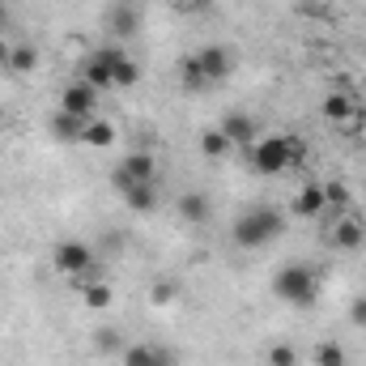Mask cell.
<instances>
[{
	"label": "cell",
	"mask_w": 366,
	"mask_h": 366,
	"mask_svg": "<svg viewBox=\"0 0 366 366\" xmlns=\"http://www.w3.org/2000/svg\"><path fill=\"white\" fill-rule=\"evenodd\" d=\"M281 230H285V213L273 209V204H260V209H247V213L234 222V243L247 247V252H256V247L273 243Z\"/></svg>",
	"instance_id": "6da1fadb"
},
{
	"label": "cell",
	"mask_w": 366,
	"mask_h": 366,
	"mask_svg": "<svg viewBox=\"0 0 366 366\" xmlns=\"http://www.w3.org/2000/svg\"><path fill=\"white\" fill-rule=\"evenodd\" d=\"M273 294L290 307H311L320 298V281L307 264H285L281 273L273 277Z\"/></svg>",
	"instance_id": "7a4b0ae2"
},
{
	"label": "cell",
	"mask_w": 366,
	"mask_h": 366,
	"mask_svg": "<svg viewBox=\"0 0 366 366\" xmlns=\"http://www.w3.org/2000/svg\"><path fill=\"white\" fill-rule=\"evenodd\" d=\"M158 179V162H154V154H128L115 171H111V183H115V192L124 196L128 187H137V183H154Z\"/></svg>",
	"instance_id": "3957f363"
},
{
	"label": "cell",
	"mask_w": 366,
	"mask_h": 366,
	"mask_svg": "<svg viewBox=\"0 0 366 366\" xmlns=\"http://www.w3.org/2000/svg\"><path fill=\"white\" fill-rule=\"evenodd\" d=\"M247 154H252V167H256L260 175H281V171H290L285 137H264V141H252V145H247Z\"/></svg>",
	"instance_id": "277c9868"
},
{
	"label": "cell",
	"mask_w": 366,
	"mask_h": 366,
	"mask_svg": "<svg viewBox=\"0 0 366 366\" xmlns=\"http://www.w3.org/2000/svg\"><path fill=\"white\" fill-rule=\"evenodd\" d=\"M51 260H56V269L69 277H81L90 269V247L86 243H77V239H64V243H56V252H51Z\"/></svg>",
	"instance_id": "5b68a950"
},
{
	"label": "cell",
	"mask_w": 366,
	"mask_h": 366,
	"mask_svg": "<svg viewBox=\"0 0 366 366\" xmlns=\"http://www.w3.org/2000/svg\"><path fill=\"white\" fill-rule=\"evenodd\" d=\"M332 243H337L341 252H362V243H366V226H362V217H358L354 209L337 217V226H332Z\"/></svg>",
	"instance_id": "8992f818"
},
{
	"label": "cell",
	"mask_w": 366,
	"mask_h": 366,
	"mask_svg": "<svg viewBox=\"0 0 366 366\" xmlns=\"http://www.w3.org/2000/svg\"><path fill=\"white\" fill-rule=\"evenodd\" d=\"M98 56L111 64V81H115L119 90H128V86H137V81H141V69L124 56V47H98Z\"/></svg>",
	"instance_id": "52a82bcc"
},
{
	"label": "cell",
	"mask_w": 366,
	"mask_h": 366,
	"mask_svg": "<svg viewBox=\"0 0 366 366\" xmlns=\"http://www.w3.org/2000/svg\"><path fill=\"white\" fill-rule=\"evenodd\" d=\"M94 107H98V90H94V86H86V81H73L69 90L60 94V111H69V115L90 119Z\"/></svg>",
	"instance_id": "ba28073f"
},
{
	"label": "cell",
	"mask_w": 366,
	"mask_h": 366,
	"mask_svg": "<svg viewBox=\"0 0 366 366\" xmlns=\"http://www.w3.org/2000/svg\"><path fill=\"white\" fill-rule=\"evenodd\" d=\"M196 64H200V73H204V81L209 86H217V81H226L230 77V51L226 47H200V56H196Z\"/></svg>",
	"instance_id": "9c48e42d"
},
{
	"label": "cell",
	"mask_w": 366,
	"mask_h": 366,
	"mask_svg": "<svg viewBox=\"0 0 366 366\" xmlns=\"http://www.w3.org/2000/svg\"><path fill=\"white\" fill-rule=\"evenodd\" d=\"M290 213H294V217H320V213H328V200H324V183H307V187L294 196Z\"/></svg>",
	"instance_id": "30bf717a"
},
{
	"label": "cell",
	"mask_w": 366,
	"mask_h": 366,
	"mask_svg": "<svg viewBox=\"0 0 366 366\" xmlns=\"http://www.w3.org/2000/svg\"><path fill=\"white\" fill-rule=\"evenodd\" d=\"M124 366H175V358L158 345H124Z\"/></svg>",
	"instance_id": "8fae6325"
},
{
	"label": "cell",
	"mask_w": 366,
	"mask_h": 366,
	"mask_svg": "<svg viewBox=\"0 0 366 366\" xmlns=\"http://www.w3.org/2000/svg\"><path fill=\"white\" fill-rule=\"evenodd\" d=\"M222 132H226L234 145H243V149H247V145L256 141V119H252V115H243V111H230V115H226V124H222Z\"/></svg>",
	"instance_id": "7c38bea8"
},
{
	"label": "cell",
	"mask_w": 366,
	"mask_h": 366,
	"mask_svg": "<svg viewBox=\"0 0 366 366\" xmlns=\"http://www.w3.org/2000/svg\"><path fill=\"white\" fill-rule=\"evenodd\" d=\"M81 128H86V119H81V115H69V111L51 115V137H56V141H64V145H81Z\"/></svg>",
	"instance_id": "4fadbf2b"
},
{
	"label": "cell",
	"mask_w": 366,
	"mask_h": 366,
	"mask_svg": "<svg viewBox=\"0 0 366 366\" xmlns=\"http://www.w3.org/2000/svg\"><path fill=\"white\" fill-rule=\"evenodd\" d=\"M81 145H90V149H107V145H115V124H107V119L90 115L86 128H81Z\"/></svg>",
	"instance_id": "5bb4252c"
},
{
	"label": "cell",
	"mask_w": 366,
	"mask_h": 366,
	"mask_svg": "<svg viewBox=\"0 0 366 366\" xmlns=\"http://www.w3.org/2000/svg\"><path fill=\"white\" fill-rule=\"evenodd\" d=\"M320 115H324L328 124H350V119H354V98H350V94H328V98L320 102Z\"/></svg>",
	"instance_id": "9a60e30c"
},
{
	"label": "cell",
	"mask_w": 366,
	"mask_h": 366,
	"mask_svg": "<svg viewBox=\"0 0 366 366\" xmlns=\"http://www.w3.org/2000/svg\"><path fill=\"white\" fill-rule=\"evenodd\" d=\"M179 217L192 222V226L209 222V196H204V192H183L179 196Z\"/></svg>",
	"instance_id": "2e32d148"
},
{
	"label": "cell",
	"mask_w": 366,
	"mask_h": 366,
	"mask_svg": "<svg viewBox=\"0 0 366 366\" xmlns=\"http://www.w3.org/2000/svg\"><path fill=\"white\" fill-rule=\"evenodd\" d=\"M81 81H86V86H94L98 94L115 86V81H111V64H107V60H102L98 51H94L90 60H86V69H81Z\"/></svg>",
	"instance_id": "e0dca14e"
},
{
	"label": "cell",
	"mask_w": 366,
	"mask_h": 366,
	"mask_svg": "<svg viewBox=\"0 0 366 366\" xmlns=\"http://www.w3.org/2000/svg\"><path fill=\"white\" fill-rule=\"evenodd\" d=\"M124 204H128L132 213H154V209H158V192H154V183H137V187H128V192H124Z\"/></svg>",
	"instance_id": "ac0fdd59"
},
{
	"label": "cell",
	"mask_w": 366,
	"mask_h": 366,
	"mask_svg": "<svg viewBox=\"0 0 366 366\" xmlns=\"http://www.w3.org/2000/svg\"><path fill=\"white\" fill-rule=\"evenodd\" d=\"M81 302H86L90 311H111V307H115V290H111L107 281H94V285H81Z\"/></svg>",
	"instance_id": "d6986e66"
},
{
	"label": "cell",
	"mask_w": 366,
	"mask_h": 366,
	"mask_svg": "<svg viewBox=\"0 0 366 366\" xmlns=\"http://www.w3.org/2000/svg\"><path fill=\"white\" fill-rule=\"evenodd\" d=\"M324 200H328V213H350L354 209V196L341 179H328L324 183Z\"/></svg>",
	"instance_id": "ffe728a7"
},
{
	"label": "cell",
	"mask_w": 366,
	"mask_h": 366,
	"mask_svg": "<svg viewBox=\"0 0 366 366\" xmlns=\"http://www.w3.org/2000/svg\"><path fill=\"white\" fill-rule=\"evenodd\" d=\"M230 149H234V141H230L222 128H209V132L200 137V154H204V158H226Z\"/></svg>",
	"instance_id": "44dd1931"
},
{
	"label": "cell",
	"mask_w": 366,
	"mask_h": 366,
	"mask_svg": "<svg viewBox=\"0 0 366 366\" xmlns=\"http://www.w3.org/2000/svg\"><path fill=\"white\" fill-rule=\"evenodd\" d=\"M4 69H9V73H34V69H39V51H34L30 43H17Z\"/></svg>",
	"instance_id": "7402d4cb"
},
{
	"label": "cell",
	"mask_w": 366,
	"mask_h": 366,
	"mask_svg": "<svg viewBox=\"0 0 366 366\" xmlns=\"http://www.w3.org/2000/svg\"><path fill=\"white\" fill-rule=\"evenodd\" d=\"M179 81H183V90H204V86H209L204 73H200V64H196V56L179 60Z\"/></svg>",
	"instance_id": "603a6c76"
},
{
	"label": "cell",
	"mask_w": 366,
	"mask_h": 366,
	"mask_svg": "<svg viewBox=\"0 0 366 366\" xmlns=\"http://www.w3.org/2000/svg\"><path fill=\"white\" fill-rule=\"evenodd\" d=\"M315 366H345V350L337 341H320L315 345Z\"/></svg>",
	"instance_id": "cb8c5ba5"
},
{
	"label": "cell",
	"mask_w": 366,
	"mask_h": 366,
	"mask_svg": "<svg viewBox=\"0 0 366 366\" xmlns=\"http://www.w3.org/2000/svg\"><path fill=\"white\" fill-rule=\"evenodd\" d=\"M111 30H115V39H132V34H137V13H132V9H115Z\"/></svg>",
	"instance_id": "d4e9b609"
},
{
	"label": "cell",
	"mask_w": 366,
	"mask_h": 366,
	"mask_svg": "<svg viewBox=\"0 0 366 366\" xmlns=\"http://www.w3.org/2000/svg\"><path fill=\"white\" fill-rule=\"evenodd\" d=\"M94 345H98V350H102V354H124V337H119V332H115V328H102V332H98V341H94Z\"/></svg>",
	"instance_id": "484cf974"
},
{
	"label": "cell",
	"mask_w": 366,
	"mask_h": 366,
	"mask_svg": "<svg viewBox=\"0 0 366 366\" xmlns=\"http://www.w3.org/2000/svg\"><path fill=\"white\" fill-rule=\"evenodd\" d=\"M285 154H290V167L307 162V141L302 137H285Z\"/></svg>",
	"instance_id": "4316f807"
},
{
	"label": "cell",
	"mask_w": 366,
	"mask_h": 366,
	"mask_svg": "<svg viewBox=\"0 0 366 366\" xmlns=\"http://www.w3.org/2000/svg\"><path fill=\"white\" fill-rule=\"evenodd\" d=\"M294 362H298V354L290 345H273L269 350V366H294Z\"/></svg>",
	"instance_id": "83f0119b"
},
{
	"label": "cell",
	"mask_w": 366,
	"mask_h": 366,
	"mask_svg": "<svg viewBox=\"0 0 366 366\" xmlns=\"http://www.w3.org/2000/svg\"><path fill=\"white\" fill-rule=\"evenodd\" d=\"M350 315H354V324H362V328H366V298H354Z\"/></svg>",
	"instance_id": "f1b7e54d"
},
{
	"label": "cell",
	"mask_w": 366,
	"mask_h": 366,
	"mask_svg": "<svg viewBox=\"0 0 366 366\" xmlns=\"http://www.w3.org/2000/svg\"><path fill=\"white\" fill-rule=\"evenodd\" d=\"M171 298H175V290H171L167 281H162V285H154V302H171Z\"/></svg>",
	"instance_id": "f546056e"
},
{
	"label": "cell",
	"mask_w": 366,
	"mask_h": 366,
	"mask_svg": "<svg viewBox=\"0 0 366 366\" xmlns=\"http://www.w3.org/2000/svg\"><path fill=\"white\" fill-rule=\"evenodd\" d=\"M9 56H13V43H9V39L0 34V64H9Z\"/></svg>",
	"instance_id": "4dcf8cb0"
}]
</instances>
